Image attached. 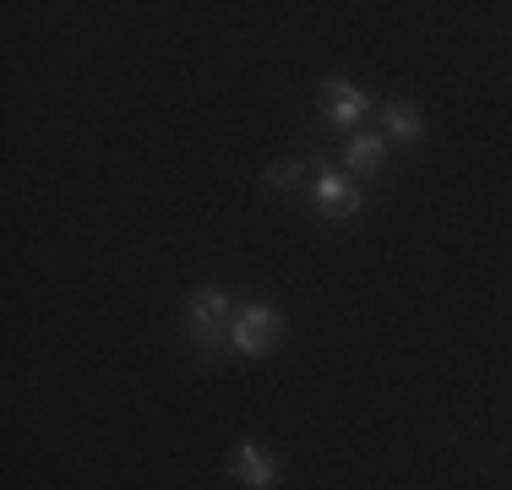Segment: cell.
Wrapping results in <instances>:
<instances>
[{"instance_id": "cell-2", "label": "cell", "mask_w": 512, "mask_h": 490, "mask_svg": "<svg viewBox=\"0 0 512 490\" xmlns=\"http://www.w3.org/2000/svg\"><path fill=\"white\" fill-rule=\"evenodd\" d=\"M278 338H284V316L273 311V305H240L235 311V327H229V343H235L240 354H273Z\"/></svg>"}, {"instance_id": "cell-1", "label": "cell", "mask_w": 512, "mask_h": 490, "mask_svg": "<svg viewBox=\"0 0 512 490\" xmlns=\"http://www.w3.org/2000/svg\"><path fill=\"white\" fill-rule=\"evenodd\" d=\"M235 311L240 305L229 300L218 284H202V289H191V300H186V333H191V343L213 360L218 349L229 343V327H235Z\"/></svg>"}, {"instance_id": "cell-7", "label": "cell", "mask_w": 512, "mask_h": 490, "mask_svg": "<svg viewBox=\"0 0 512 490\" xmlns=\"http://www.w3.org/2000/svg\"><path fill=\"white\" fill-rule=\"evenodd\" d=\"M382 126H387V142H420L425 120H420V109H414V104L393 98V104H382Z\"/></svg>"}, {"instance_id": "cell-8", "label": "cell", "mask_w": 512, "mask_h": 490, "mask_svg": "<svg viewBox=\"0 0 512 490\" xmlns=\"http://www.w3.org/2000/svg\"><path fill=\"white\" fill-rule=\"evenodd\" d=\"M300 180H306V164H300V158H284V164L267 169V186H273V191H295Z\"/></svg>"}, {"instance_id": "cell-4", "label": "cell", "mask_w": 512, "mask_h": 490, "mask_svg": "<svg viewBox=\"0 0 512 490\" xmlns=\"http://www.w3.org/2000/svg\"><path fill=\"white\" fill-rule=\"evenodd\" d=\"M316 98H322V115H327V126H355V120L371 115V98H365L355 82H344V77H327L322 88H316Z\"/></svg>"}, {"instance_id": "cell-5", "label": "cell", "mask_w": 512, "mask_h": 490, "mask_svg": "<svg viewBox=\"0 0 512 490\" xmlns=\"http://www.w3.org/2000/svg\"><path fill=\"white\" fill-rule=\"evenodd\" d=\"M235 480L246 490H273V480H278L273 452L256 447V441H240V447H235Z\"/></svg>"}, {"instance_id": "cell-3", "label": "cell", "mask_w": 512, "mask_h": 490, "mask_svg": "<svg viewBox=\"0 0 512 490\" xmlns=\"http://www.w3.org/2000/svg\"><path fill=\"white\" fill-rule=\"evenodd\" d=\"M311 196H316V207H322L327 218H349V213H360V180L349 175V169H316Z\"/></svg>"}, {"instance_id": "cell-6", "label": "cell", "mask_w": 512, "mask_h": 490, "mask_svg": "<svg viewBox=\"0 0 512 490\" xmlns=\"http://www.w3.org/2000/svg\"><path fill=\"white\" fill-rule=\"evenodd\" d=\"M382 164H387V142L382 137H355L344 147V169L355 180H376V175H382Z\"/></svg>"}]
</instances>
